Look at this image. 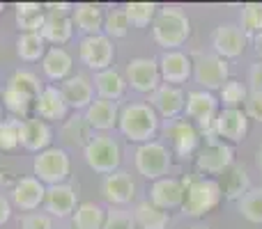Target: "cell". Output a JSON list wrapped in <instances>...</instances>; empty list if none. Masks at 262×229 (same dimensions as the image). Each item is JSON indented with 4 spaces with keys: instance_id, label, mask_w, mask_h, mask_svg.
Here are the masks:
<instances>
[{
    "instance_id": "cell-1",
    "label": "cell",
    "mask_w": 262,
    "mask_h": 229,
    "mask_svg": "<svg viewBox=\"0 0 262 229\" xmlns=\"http://www.w3.org/2000/svg\"><path fill=\"white\" fill-rule=\"evenodd\" d=\"M120 133L131 142H152L154 133L159 131V115L154 108L143 101H134L120 108V121H118Z\"/></svg>"
},
{
    "instance_id": "cell-2",
    "label": "cell",
    "mask_w": 262,
    "mask_h": 229,
    "mask_svg": "<svg viewBox=\"0 0 262 229\" xmlns=\"http://www.w3.org/2000/svg\"><path fill=\"white\" fill-rule=\"evenodd\" d=\"M152 35L161 48L180 50L191 35V21L180 7H161L152 23Z\"/></svg>"
},
{
    "instance_id": "cell-3",
    "label": "cell",
    "mask_w": 262,
    "mask_h": 229,
    "mask_svg": "<svg viewBox=\"0 0 262 229\" xmlns=\"http://www.w3.org/2000/svg\"><path fill=\"white\" fill-rule=\"evenodd\" d=\"M186 195L182 211L189 218H203L205 213L214 211L223 199V190L216 179H184Z\"/></svg>"
},
{
    "instance_id": "cell-4",
    "label": "cell",
    "mask_w": 262,
    "mask_h": 229,
    "mask_svg": "<svg viewBox=\"0 0 262 229\" xmlns=\"http://www.w3.org/2000/svg\"><path fill=\"white\" fill-rule=\"evenodd\" d=\"M83 154H85V163L90 165V170H95L97 174H113L120 170V163H122V149L118 140L108 133L92 135Z\"/></svg>"
},
{
    "instance_id": "cell-5",
    "label": "cell",
    "mask_w": 262,
    "mask_h": 229,
    "mask_svg": "<svg viewBox=\"0 0 262 229\" xmlns=\"http://www.w3.org/2000/svg\"><path fill=\"white\" fill-rule=\"evenodd\" d=\"M69 172H72L69 154L60 147H49V149H44V151H39L35 156V163H32V174H35V179H39L46 188H49V186L64 184Z\"/></svg>"
},
{
    "instance_id": "cell-6",
    "label": "cell",
    "mask_w": 262,
    "mask_h": 229,
    "mask_svg": "<svg viewBox=\"0 0 262 229\" xmlns=\"http://www.w3.org/2000/svg\"><path fill=\"white\" fill-rule=\"evenodd\" d=\"M134 163H136L138 174H143L149 181H159L168 174V170L172 165L170 149L161 142H154V140L152 142L138 144V149L134 154Z\"/></svg>"
},
{
    "instance_id": "cell-7",
    "label": "cell",
    "mask_w": 262,
    "mask_h": 229,
    "mask_svg": "<svg viewBox=\"0 0 262 229\" xmlns=\"http://www.w3.org/2000/svg\"><path fill=\"white\" fill-rule=\"evenodd\" d=\"M193 78L205 92L221 90L230 81L228 60L219 58L216 53H200L193 62Z\"/></svg>"
},
{
    "instance_id": "cell-8",
    "label": "cell",
    "mask_w": 262,
    "mask_h": 229,
    "mask_svg": "<svg viewBox=\"0 0 262 229\" xmlns=\"http://www.w3.org/2000/svg\"><path fill=\"white\" fill-rule=\"evenodd\" d=\"M78 58L92 71H106L111 69L115 58V48L113 41L106 35H92V37H83L81 46H78Z\"/></svg>"
},
{
    "instance_id": "cell-9",
    "label": "cell",
    "mask_w": 262,
    "mask_h": 229,
    "mask_svg": "<svg viewBox=\"0 0 262 229\" xmlns=\"http://www.w3.org/2000/svg\"><path fill=\"white\" fill-rule=\"evenodd\" d=\"M124 81L131 85V90L140 94H152L161 85V73H159V62L154 58H134L127 64Z\"/></svg>"
},
{
    "instance_id": "cell-10",
    "label": "cell",
    "mask_w": 262,
    "mask_h": 229,
    "mask_svg": "<svg viewBox=\"0 0 262 229\" xmlns=\"http://www.w3.org/2000/svg\"><path fill=\"white\" fill-rule=\"evenodd\" d=\"M184 110H186L189 119H193L203 131L214 135V119H216V115H219V99L212 92H205V90L189 92V94H186Z\"/></svg>"
},
{
    "instance_id": "cell-11",
    "label": "cell",
    "mask_w": 262,
    "mask_h": 229,
    "mask_svg": "<svg viewBox=\"0 0 262 229\" xmlns=\"http://www.w3.org/2000/svg\"><path fill=\"white\" fill-rule=\"evenodd\" d=\"M249 133V115L242 108H223L219 110L214 119V135L221 138V142L235 144L242 142Z\"/></svg>"
},
{
    "instance_id": "cell-12",
    "label": "cell",
    "mask_w": 262,
    "mask_h": 229,
    "mask_svg": "<svg viewBox=\"0 0 262 229\" xmlns=\"http://www.w3.org/2000/svg\"><path fill=\"white\" fill-rule=\"evenodd\" d=\"M232 163H235V151L230 144L221 140L207 142L195 156V167L205 174H223Z\"/></svg>"
},
{
    "instance_id": "cell-13",
    "label": "cell",
    "mask_w": 262,
    "mask_h": 229,
    "mask_svg": "<svg viewBox=\"0 0 262 229\" xmlns=\"http://www.w3.org/2000/svg\"><path fill=\"white\" fill-rule=\"evenodd\" d=\"M159 62V73L166 85L180 87L193 76V60L182 50H163V55L157 60Z\"/></svg>"
},
{
    "instance_id": "cell-14",
    "label": "cell",
    "mask_w": 262,
    "mask_h": 229,
    "mask_svg": "<svg viewBox=\"0 0 262 229\" xmlns=\"http://www.w3.org/2000/svg\"><path fill=\"white\" fill-rule=\"evenodd\" d=\"M166 138H170V144L175 149V154L180 158H189L198 151L200 144V133L195 131V126L191 121L184 119H168L163 126Z\"/></svg>"
},
{
    "instance_id": "cell-15",
    "label": "cell",
    "mask_w": 262,
    "mask_h": 229,
    "mask_svg": "<svg viewBox=\"0 0 262 229\" xmlns=\"http://www.w3.org/2000/svg\"><path fill=\"white\" fill-rule=\"evenodd\" d=\"M246 39L249 37H246V32L239 26H235V23H221L212 35L214 53L223 60L239 58L246 48Z\"/></svg>"
},
{
    "instance_id": "cell-16",
    "label": "cell",
    "mask_w": 262,
    "mask_h": 229,
    "mask_svg": "<svg viewBox=\"0 0 262 229\" xmlns=\"http://www.w3.org/2000/svg\"><path fill=\"white\" fill-rule=\"evenodd\" d=\"M186 186L182 179H172V176H163V179L154 181L149 188V202L159 207L161 211H170L184 204Z\"/></svg>"
},
{
    "instance_id": "cell-17",
    "label": "cell",
    "mask_w": 262,
    "mask_h": 229,
    "mask_svg": "<svg viewBox=\"0 0 262 229\" xmlns=\"http://www.w3.org/2000/svg\"><path fill=\"white\" fill-rule=\"evenodd\" d=\"M51 140H53V131L46 121L37 119V117L18 121V144L26 147L28 151H44L51 147Z\"/></svg>"
},
{
    "instance_id": "cell-18",
    "label": "cell",
    "mask_w": 262,
    "mask_h": 229,
    "mask_svg": "<svg viewBox=\"0 0 262 229\" xmlns=\"http://www.w3.org/2000/svg\"><path fill=\"white\" fill-rule=\"evenodd\" d=\"M149 106L154 108V113L166 119H175L177 115L184 110L186 106V94L182 92V87L175 85H159V90H154L149 94Z\"/></svg>"
},
{
    "instance_id": "cell-19",
    "label": "cell",
    "mask_w": 262,
    "mask_h": 229,
    "mask_svg": "<svg viewBox=\"0 0 262 229\" xmlns=\"http://www.w3.org/2000/svg\"><path fill=\"white\" fill-rule=\"evenodd\" d=\"M32 108H35L37 119H41V121L49 124V121L64 119V117H67L69 106H67V101H64L60 87L46 85V87H41V92H39V96H37V101H35Z\"/></svg>"
},
{
    "instance_id": "cell-20",
    "label": "cell",
    "mask_w": 262,
    "mask_h": 229,
    "mask_svg": "<svg viewBox=\"0 0 262 229\" xmlns=\"http://www.w3.org/2000/svg\"><path fill=\"white\" fill-rule=\"evenodd\" d=\"M101 195H104V199L108 204H113V207H124V204H129L131 199L136 197V184L129 176V172L118 170L104 179V184H101Z\"/></svg>"
},
{
    "instance_id": "cell-21",
    "label": "cell",
    "mask_w": 262,
    "mask_h": 229,
    "mask_svg": "<svg viewBox=\"0 0 262 229\" xmlns=\"http://www.w3.org/2000/svg\"><path fill=\"white\" fill-rule=\"evenodd\" d=\"M44 199H46V186L35 176H21L14 184L12 202L21 211H35V209H39V204H44Z\"/></svg>"
},
{
    "instance_id": "cell-22",
    "label": "cell",
    "mask_w": 262,
    "mask_h": 229,
    "mask_svg": "<svg viewBox=\"0 0 262 229\" xmlns=\"http://www.w3.org/2000/svg\"><path fill=\"white\" fill-rule=\"evenodd\" d=\"M85 121L92 131H113L120 121V106L118 101H106V99H95L85 108Z\"/></svg>"
},
{
    "instance_id": "cell-23",
    "label": "cell",
    "mask_w": 262,
    "mask_h": 229,
    "mask_svg": "<svg viewBox=\"0 0 262 229\" xmlns=\"http://www.w3.org/2000/svg\"><path fill=\"white\" fill-rule=\"evenodd\" d=\"M60 92H62L64 101H67V106L72 110H85L88 106L95 101V85H92V81L88 76H83V73L69 76L67 81L62 83Z\"/></svg>"
},
{
    "instance_id": "cell-24",
    "label": "cell",
    "mask_w": 262,
    "mask_h": 229,
    "mask_svg": "<svg viewBox=\"0 0 262 229\" xmlns=\"http://www.w3.org/2000/svg\"><path fill=\"white\" fill-rule=\"evenodd\" d=\"M46 211L49 216L55 218H69L76 211V190L69 184H60V186H49L46 188Z\"/></svg>"
},
{
    "instance_id": "cell-25",
    "label": "cell",
    "mask_w": 262,
    "mask_h": 229,
    "mask_svg": "<svg viewBox=\"0 0 262 229\" xmlns=\"http://www.w3.org/2000/svg\"><path fill=\"white\" fill-rule=\"evenodd\" d=\"M104 9L95 3H78L74 5V12H72V21L74 26H78V30L85 32V37L92 35H101L104 30Z\"/></svg>"
},
{
    "instance_id": "cell-26",
    "label": "cell",
    "mask_w": 262,
    "mask_h": 229,
    "mask_svg": "<svg viewBox=\"0 0 262 229\" xmlns=\"http://www.w3.org/2000/svg\"><path fill=\"white\" fill-rule=\"evenodd\" d=\"M72 67H74L72 55L64 48H60V46H51V48L46 50L44 60H41V69H44V76L49 78V81L64 83L72 76Z\"/></svg>"
},
{
    "instance_id": "cell-27",
    "label": "cell",
    "mask_w": 262,
    "mask_h": 229,
    "mask_svg": "<svg viewBox=\"0 0 262 229\" xmlns=\"http://www.w3.org/2000/svg\"><path fill=\"white\" fill-rule=\"evenodd\" d=\"M39 35L44 37L46 44H53V46H60L67 44L74 35V21L72 16H62V14H49L46 12V21L41 26Z\"/></svg>"
},
{
    "instance_id": "cell-28",
    "label": "cell",
    "mask_w": 262,
    "mask_h": 229,
    "mask_svg": "<svg viewBox=\"0 0 262 229\" xmlns=\"http://www.w3.org/2000/svg\"><path fill=\"white\" fill-rule=\"evenodd\" d=\"M92 85L97 87V94L99 99H106V101H118L120 96L124 94L127 90V81L120 71L115 69H106V71H99L92 81Z\"/></svg>"
},
{
    "instance_id": "cell-29",
    "label": "cell",
    "mask_w": 262,
    "mask_h": 229,
    "mask_svg": "<svg viewBox=\"0 0 262 229\" xmlns=\"http://www.w3.org/2000/svg\"><path fill=\"white\" fill-rule=\"evenodd\" d=\"M14 18L21 32H39L46 21V9L39 3H18L14 7Z\"/></svg>"
},
{
    "instance_id": "cell-30",
    "label": "cell",
    "mask_w": 262,
    "mask_h": 229,
    "mask_svg": "<svg viewBox=\"0 0 262 229\" xmlns=\"http://www.w3.org/2000/svg\"><path fill=\"white\" fill-rule=\"evenodd\" d=\"M219 186H221V190L226 193L228 199H242L251 190L249 174H246V170L242 165H235V163H232V165L221 174V181H219Z\"/></svg>"
},
{
    "instance_id": "cell-31",
    "label": "cell",
    "mask_w": 262,
    "mask_h": 229,
    "mask_svg": "<svg viewBox=\"0 0 262 229\" xmlns=\"http://www.w3.org/2000/svg\"><path fill=\"white\" fill-rule=\"evenodd\" d=\"M131 213H134L136 227H140V229H168V222H170L168 211H161L149 199L147 202H138Z\"/></svg>"
},
{
    "instance_id": "cell-32",
    "label": "cell",
    "mask_w": 262,
    "mask_h": 229,
    "mask_svg": "<svg viewBox=\"0 0 262 229\" xmlns=\"http://www.w3.org/2000/svg\"><path fill=\"white\" fill-rule=\"evenodd\" d=\"M46 41L39 32H21L16 39V53L23 62H37L46 55Z\"/></svg>"
},
{
    "instance_id": "cell-33",
    "label": "cell",
    "mask_w": 262,
    "mask_h": 229,
    "mask_svg": "<svg viewBox=\"0 0 262 229\" xmlns=\"http://www.w3.org/2000/svg\"><path fill=\"white\" fill-rule=\"evenodd\" d=\"M106 211L95 202H81L74 211V229H101Z\"/></svg>"
},
{
    "instance_id": "cell-34",
    "label": "cell",
    "mask_w": 262,
    "mask_h": 229,
    "mask_svg": "<svg viewBox=\"0 0 262 229\" xmlns=\"http://www.w3.org/2000/svg\"><path fill=\"white\" fill-rule=\"evenodd\" d=\"M237 211L244 220L262 225V188H251L242 199H237Z\"/></svg>"
},
{
    "instance_id": "cell-35",
    "label": "cell",
    "mask_w": 262,
    "mask_h": 229,
    "mask_svg": "<svg viewBox=\"0 0 262 229\" xmlns=\"http://www.w3.org/2000/svg\"><path fill=\"white\" fill-rule=\"evenodd\" d=\"M124 14H127L129 23L134 28H147L157 18L159 7L154 3H129L124 5Z\"/></svg>"
},
{
    "instance_id": "cell-36",
    "label": "cell",
    "mask_w": 262,
    "mask_h": 229,
    "mask_svg": "<svg viewBox=\"0 0 262 229\" xmlns=\"http://www.w3.org/2000/svg\"><path fill=\"white\" fill-rule=\"evenodd\" d=\"M7 85L14 87L16 92H21V94H26L28 99H32V101H37V96H39V92H41L39 78H37L32 71H26V69L14 71L12 76H9Z\"/></svg>"
},
{
    "instance_id": "cell-37",
    "label": "cell",
    "mask_w": 262,
    "mask_h": 229,
    "mask_svg": "<svg viewBox=\"0 0 262 229\" xmlns=\"http://www.w3.org/2000/svg\"><path fill=\"white\" fill-rule=\"evenodd\" d=\"M0 101H3V106L9 110V113L16 115V117H26L30 113L32 106H35V101L28 99V96L21 94V92H16L14 87H9L7 83H5L3 92H0Z\"/></svg>"
},
{
    "instance_id": "cell-38",
    "label": "cell",
    "mask_w": 262,
    "mask_h": 229,
    "mask_svg": "<svg viewBox=\"0 0 262 229\" xmlns=\"http://www.w3.org/2000/svg\"><path fill=\"white\" fill-rule=\"evenodd\" d=\"M90 126H88V121H85V117H72V119L64 124V140H67L72 147H83L85 149V144L92 140V135H90Z\"/></svg>"
},
{
    "instance_id": "cell-39",
    "label": "cell",
    "mask_w": 262,
    "mask_h": 229,
    "mask_svg": "<svg viewBox=\"0 0 262 229\" xmlns=\"http://www.w3.org/2000/svg\"><path fill=\"white\" fill-rule=\"evenodd\" d=\"M219 92H221L219 104H223V108H242V106L246 104V99H249L246 85L242 81H235V78H230Z\"/></svg>"
},
{
    "instance_id": "cell-40",
    "label": "cell",
    "mask_w": 262,
    "mask_h": 229,
    "mask_svg": "<svg viewBox=\"0 0 262 229\" xmlns=\"http://www.w3.org/2000/svg\"><path fill=\"white\" fill-rule=\"evenodd\" d=\"M239 28L246 32V37H255L262 32V3H246L242 5Z\"/></svg>"
},
{
    "instance_id": "cell-41",
    "label": "cell",
    "mask_w": 262,
    "mask_h": 229,
    "mask_svg": "<svg viewBox=\"0 0 262 229\" xmlns=\"http://www.w3.org/2000/svg\"><path fill=\"white\" fill-rule=\"evenodd\" d=\"M131 23L124 14V7L122 9H111L106 12V18H104V35L108 37H127Z\"/></svg>"
},
{
    "instance_id": "cell-42",
    "label": "cell",
    "mask_w": 262,
    "mask_h": 229,
    "mask_svg": "<svg viewBox=\"0 0 262 229\" xmlns=\"http://www.w3.org/2000/svg\"><path fill=\"white\" fill-rule=\"evenodd\" d=\"M101 229H136V220H134V213L124 211V209L115 207L111 211H106V220Z\"/></svg>"
},
{
    "instance_id": "cell-43",
    "label": "cell",
    "mask_w": 262,
    "mask_h": 229,
    "mask_svg": "<svg viewBox=\"0 0 262 229\" xmlns=\"http://www.w3.org/2000/svg\"><path fill=\"white\" fill-rule=\"evenodd\" d=\"M18 121L21 119H5L0 126V151H12L18 147Z\"/></svg>"
},
{
    "instance_id": "cell-44",
    "label": "cell",
    "mask_w": 262,
    "mask_h": 229,
    "mask_svg": "<svg viewBox=\"0 0 262 229\" xmlns=\"http://www.w3.org/2000/svg\"><path fill=\"white\" fill-rule=\"evenodd\" d=\"M21 227L23 229H53V220H51L49 213H26L21 220Z\"/></svg>"
},
{
    "instance_id": "cell-45",
    "label": "cell",
    "mask_w": 262,
    "mask_h": 229,
    "mask_svg": "<svg viewBox=\"0 0 262 229\" xmlns=\"http://www.w3.org/2000/svg\"><path fill=\"white\" fill-rule=\"evenodd\" d=\"M246 115L262 124V92H251L246 99Z\"/></svg>"
},
{
    "instance_id": "cell-46",
    "label": "cell",
    "mask_w": 262,
    "mask_h": 229,
    "mask_svg": "<svg viewBox=\"0 0 262 229\" xmlns=\"http://www.w3.org/2000/svg\"><path fill=\"white\" fill-rule=\"evenodd\" d=\"M9 218H12V204H9V199L5 197V195H0V227H3Z\"/></svg>"
},
{
    "instance_id": "cell-47",
    "label": "cell",
    "mask_w": 262,
    "mask_h": 229,
    "mask_svg": "<svg viewBox=\"0 0 262 229\" xmlns=\"http://www.w3.org/2000/svg\"><path fill=\"white\" fill-rule=\"evenodd\" d=\"M251 83H253V92H262V62L253 64L251 69Z\"/></svg>"
},
{
    "instance_id": "cell-48",
    "label": "cell",
    "mask_w": 262,
    "mask_h": 229,
    "mask_svg": "<svg viewBox=\"0 0 262 229\" xmlns=\"http://www.w3.org/2000/svg\"><path fill=\"white\" fill-rule=\"evenodd\" d=\"M258 167H260V170H262V149H260V151H258Z\"/></svg>"
},
{
    "instance_id": "cell-49",
    "label": "cell",
    "mask_w": 262,
    "mask_h": 229,
    "mask_svg": "<svg viewBox=\"0 0 262 229\" xmlns=\"http://www.w3.org/2000/svg\"><path fill=\"white\" fill-rule=\"evenodd\" d=\"M3 121H5V115H3V104H0V126H3Z\"/></svg>"
},
{
    "instance_id": "cell-50",
    "label": "cell",
    "mask_w": 262,
    "mask_h": 229,
    "mask_svg": "<svg viewBox=\"0 0 262 229\" xmlns=\"http://www.w3.org/2000/svg\"><path fill=\"white\" fill-rule=\"evenodd\" d=\"M3 9H5V5H3V3H0V14H3Z\"/></svg>"
},
{
    "instance_id": "cell-51",
    "label": "cell",
    "mask_w": 262,
    "mask_h": 229,
    "mask_svg": "<svg viewBox=\"0 0 262 229\" xmlns=\"http://www.w3.org/2000/svg\"><path fill=\"white\" fill-rule=\"evenodd\" d=\"M258 53H260V58H262V46H260V48H258Z\"/></svg>"
},
{
    "instance_id": "cell-52",
    "label": "cell",
    "mask_w": 262,
    "mask_h": 229,
    "mask_svg": "<svg viewBox=\"0 0 262 229\" xmlns=\"http://www.w3.org/2000/svg\"><path fill=\"white\" fill-rule=\"evenodd\" d=\"M193 229H207V227H193Z\"/></svg>"
}]
</instances>
